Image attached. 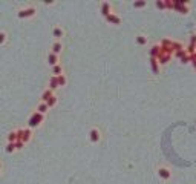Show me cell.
Here are the masks:
<instances>
[{"label":"cell","instance_id":"obj_1","mask_svg":"<svg viewBox=\"0 0 196 184\" xmlns=\"http://www.w3.org/2000/svg\"><path fill=\"white\" fill-rule=\"evenodd\" d=\"M172 51L170 49H166V48H161L159 49V54H158V57H156V60H158V63H161V64H166L168 60L172 58Z\"/></svg>","mask_w":196,"mask_h":184},{"label":"cell","instance_id":"obj_2","mask_svg":"<svg viewBox=\"0 0 196 184\" xmlns=\"http://www.w3.org/2000/svg\"><path fill=\"white\" fill-rule=\"evenodd\" d=\"M43 118H44V115L43 114H40V112H37V110H35V112L31 115V118H29V127H37L41 121H43Z\"/></svg>","mask_w":196,"mask_h":184},{"label":"cell","instance_id":"obj_3","mask_svg":"<svg viewBox=\"0 0 196 184\" xmlns=\"http://www.w3.org/2000/svg\"><path fill=\"white\" fill-rule=\"evenodd\" d=\"M31 135H32V134H31L29 129H19V131H17V140L26 143V141L31 140Z\"/></svg>","mask_w":196,"mask_h":184},{"label":"cell","instance_id":"obj_4","mask_svg":"<svg viewBox=\"0 0 196 184\" xmlns=\"http://www.w3.org/2000/svg\"><path fill=\"white\" fill-rule=\"evenodd\" d=\"M35 14V8H32V6H29V8H25V9H20L19 11V15L20 18H26V17H32Z\"/></svg>","mask_w":196,"mask_h":184},{"label":"cell","instance_id":"obj_5","mask_svg":"<svg viewBox=\"0 0 196 184\" xmlns=\"http://www.w3.org/2000/svg\"><path fill=\"white\" fill-rule=\"evenodd\" d=\"M100 138H101L100 131H98L97 127L91 129V132H89V140H91L92 143H98V141H100Z\"/></svg>","mask_w":196,"mask_h":184},{"label":"cell","instance_id":"obj_6","mask_svg":"<svg viewBox=\"0 0 196 184\" xmlns=\"http://www.w3.org/2000/svg\"><path fill=\"white\" fill-rule=\"evenodd\" d=\"M158 175H159V178H163V180H170L172 172H170L168 167H159L158 169Z\"/></svg>","mask_w":196,"mask_h":184},{"label":"cell","instance_id":"obj_7","mask_svg":"<svg viewBox=\"0 0 196 184\" xmlns=\"http://www.w3.org/2000/svg\"><path fill=\"white\" fill-rule=\"evenodd\" d=\"M106 20H107L109 23H113V25H120L121 23V17L117 15V14H113V12H110L107 17H106Z\"/></svg>","mask_w":196,"mask_h":184},{"label":"cell","instance_id":"obj_8","mask_svg":"<svg viewBox=\"0 0 196 184\" xmlns=\"http://www.w3.org/2000/svg\"><path fill=\"white\" fill-rule=\"evenodd\" d=\"M110 12H112V11H110V3H109V2H103V3H101V14H103L104 17H107Z\"/></svg>","mask_w":196,"mask_h":184},{"label":"cell","instance_id":"obj_9","mask_svg":"<svg viewBox=\"0 0 196 184\" xmlns=\"http://www.w3.org/2000/svg\"><path fill=\"white\" fill-rule=\"evenodd\" d=\"M48 61H49L51 66H55V64H58V55L54 54V52H49V55H48Z\"/></svg>","mask_w":196,"mask_h":184},{"label":"cell","instance_id":"obj_10","mask_svg":"<svg viewBox=\"0 0 196 184\" xmlns=\"http://www.w3.org/2000/svg\"><path fill=\"white\" fill-rule=\"evenodd\" d=\"M52 95H54V91L46 89V91H44L43 94H41V101H43V103H46V101H48V100H49Z\"/></svg>","mask_w":196,"mask_h":184},{"label":"cell","instance_id":"obj_11","mask_svg":"<svg viewBox=\"0 0 196 184\" xmlns=\"http://www.w3.org/2000/svg\"><path fill=\"white\" fill-rule=\"evenodd\" d=\"M159 49H161V46H159V45L152 46V49H150V58H156L158 54H159Z\"/></svg>","mask_w":196,"mask_h":184},{"label":"cell","instance_id":"obj_12","mask_svg":"<svg viewBox=\"0 0 196 184\" xmlns=\"http://www.w3.org/2000/svg\"><path fill=\"white\" fill-rule=\"evenodd\" d=\"M57 88H58V80H57L55 75H52L51 80H49V89L54 91V89H57Z\"/></svg>","mask_w":196,"mask_h":184},{"label":"cell","instance_id":"obj_13","mask_svg":"<svg viewBox=\"0 0 196 184\" xmlns=\"http://www.w3.org/2000/svg\"><path fill=\"white\" fill-rule=\"evenodd\" d=\"M48 109H49V107H48V104H46V103H43V101H41V103L37 106V112H40V114H43V115H44V114L48 112Z\"/></svg>","mask_w":196,"mask_h":184},{"label":"cell","instance_id":"obj_14","mask_svg":"<svg viewBox=\"0 0 196 184\" xmlns=\"http://www.w3.org/2000/svg\"><path fill=\"white\" fill-rule=\"evenodd\" d=\"M60 51H61V43L57 40V42H54V45H52V52H54V54H60Z\"/></svg>","mask_w":196,"mask_h":184},{"label":"cell","instance_id":"obj_15","mask_svg":"<svg viewBox=\"0 0 196 184\" xmlns=\"http://www.w3.org/2000/svg\"><path fill=\"white\" fill-rule=\"evenodd\" d=\"M61 71H63V68H61V64H55V66H52V74H54L55 77L61 75Z\"/></svg>","mask_w":196,"mask_h":184},{"label":"cell","instance_id":"obj_16","mask_svg":"<svg viewBox=\"0 0 196 184\" xmlns=\"http://www.w3.org/2000/svg\"><path fill=\"white\" fill-rule=\"evenodd\" d=\"M52 34H54V37H57V39H60V37H63V29H61L60 26H55L54 29H52Z\"/></svg>","mask_w":196,"mask_h":184},{"label":"cell","instance_id":"obj_17","mask_svg":"<svg viewBox=\"0 0 196 184\" xmlns=\"http://www.w3.org/2000/svg\"><path fill=\"white\" fill-rule=\"evenodd\" d=\"M150 64H152L153 72H155V74H158V72H159V68H158V60H156V58H150Z\"/></svg>","mask_w":196,"mask_h":184},{"label":"cell","instance_id":"obj_18","mask_svg":"<svg viewBox=\"0 0 196 184\" xmlns=\"http://www.w3.org/2000/svg\"><path fill=\"white\" fill-rule=\"evenodd\" d=\"M14 150H17V149H15V144H14V143H8L6 147H5V152H6V153H11V152H14Z\"/></svg>","mask_w":196,"mask_h":184},{"label":"cell","instance_id":"obj_19","mask_svg":"<svg viewBox=\"0 0 196 184\" xmlns=\"http://www.w3.org/2000/svg\"><path fill=\"white\" fill-rule=\"evenodd\" d=\"M15 141H17V131H14L8 135V143H15Z\"/></svg>","mask_w":196,"mask_h":184},{"label":"cell","instance_id":"obj_20","mask_svg":"<svg viewBox=\"0 0 196 184\" xmlns=\"http://www.w3.org/2000/svg\"><path fill=\"white\" fill-rule=\"evenodd\" d=\"M46 104H48V107H52V106H55L57 104V97L55 95H52L48 101H46Z\"/></svg>","mask_w":196,"mask_h":184},{"label":"cell","instance_id":"obj_21","mask_svg":"<svg viewBox=\"0 0 196 184\" xmlns=\"http://www.w3.org/2000/svg\"><path fill=\"white\" fill-rule=\"evenodd\" d=\"M136 43L138 45H146L147 43V37L146 35H138L136 37Z\"/></svg>","mask_w":196,"mask_h":184},{"label":"cell","instance_id":"obj_22","mask_svg":"<svg viewBox=\"0 0 196 184\" xmlns=\"http://www.w3.org/2000/svg\"><path fill=\"white\" fill-rule=\"evenodd\" d=\"M57 80H58V86H65V85H66V77L63 75V74H61V75H58Z\"/></svg>","mask_w":196,"mask_h":184},{"label":"cell","instance_id":"obj_23","mask_svg":"<svg viewBox=\"0 0 196 184\" xmlns=\"http://www.w3.org/2000/svg\"><path fill=\"white\" fill-rule=\"evenodd\" d=\"M133 6H135V8H144L146 6V2H144V0H139V2L133 3Z\"/></svg>","mask_w":196,"mask_h":184},{"label":"cell","instance_id":"obj_24","mask_svg":"<svg viewBox=\"0 0 196 184\" xmlns=\"http://www.w3.org/2000/svg\"><path fill=\"white\" fill-rule=\"evenodd\" d=\"M181 61H182V63H189V61H192V57H190V54L187 52V55H184V57L181 58Z\"/></svg>","mask_w":196,"mask_h":184},{"label":"cell","instance_id":"obj_25","mask_svg":"<svg viewBox=\"0 0 196 184\" xmlns=\"http://www.w3.org/2000/svg\"><path fill=\"white\" fill-rule=\"evenodd\" d=\"M14 144H15V149H17V150H20L22 147H23V144H25V143H23V141H20V140H17Z\"/></svg>","mask_w":196,"mask_h":184},{"label":"cell","instance_id":"obj_26","mask_svg":"<svg viewBox=\"0 0 196 184\" xmlns=\"http://www.w3.org/2000/svg\"><path fill=\"white\" fill-rule=\"evenodd\" d=\"M6 42V34L2 31V32H0V45H3Z\"/></svg>","mask_w":196,"mask_h":184},{"label":"cell","instance_id":"obj_27","mask_svg":"<svg viewBox=\"0 0 196 184\" xmlns=\"http://www.w3.org/2000/svg\"><path fill=\"white\" fill-rule=\"evenodd\" d=\"M156 8H159V9H166V5H164V2H161V0H158V2H156Z\"/></svg>","mask_w":196,"mask_h":184},{"label":"cell","instance_id":"obj_28","mask_svg":"<svg viewBox=\"0 0 196 184\" xmlns=\"http://www.w3.org/2000/svg\"><path fill=\"white\" fill-rule=\"evenodd\" d=\"M0 170H2V163H0Z\"/></svg>","mask_w":196,"mask_h":184},{"label":"cell","instance_id":"obj_29","mask_svg":"<svg viewBox=\"0 0 196 184\" xmlns=\"http://www.w3.org/2000/svg\"><path fill=\"white\" fill-rule=\"evenodd\" d=\"M195 69H196V66H195Z\"/></svg>","mask_w":196,"mask_h":184}]
</instances>
